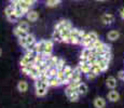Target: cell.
Wrapping results in <instances>:
<instances>
[{"mask_svg":"<svg viewBox=\"0 0 124 108\" xmlns=\"http://www.w3.org/2000/svg\"><path fill=\"white\" fill-rule=\"evenodd\" d=\"M65 28H68V29H71V28H72V25H71V23L69 21H67V20L59 21L58 23H57V25L55 26V30H58V32L65 29Z\"/></svg>","mask_w":124,"mask_h":108,"instance_id":"1","label":"cell"},{"mask_svg":"<svg viewBox=\"0 0 124 108\" xmlns=\"http://www.w3.org/2000/svg\"><path fill=\"white\" fill-rule=\"evenodd\" d=\"M78 36H79V29L78 28H71L69 33V43L78 44Z\"/></svg>","mask_w":124,"mask_h":108,"instance_id":"2","label":"cell"},{"mask_svg":"<svg viewBox=\"0 0 124 108\" xmlns=\"http://www.w3.org/2000/svg\"><path fill=\"white\" fill-rule=\"evenodd\" d=\"M28 76H30L32 79H34V80H36V79L39 78L40 70H39V68L37 67V65H35V64L31 65V67H30V71H29V75H28Z\"/></svg>","mask_w":124,"mask_h":108,"instance_id":"3","label":"cell"},{"mask_svg":"<svg viewBox=\"0 0 124 108\" xmlns=\"http://www.w3.org/2000/svg\"><path fill=\"white\" fill-rule=\"evenodd\" d=\"M101 22L105 25H110L114 22V16L110 13H106L101 16Z\"/></svg>","mask_w":124,"mask_h":108,"instance_id":"4","label":"cell"},{"mask_svg":"<svg viewBox=\"0 0 124 108\" xmlns=\"http://www.w3.org/2000/svg\"><path fill=\"white\" fill-rule=\"evenodd\" d=\"M56 77L57 79L59 80L61 84H67V83L70 82V80L65 76V74L63 73V70H57V74H56Z\"/></svg>","mask_w":124,"mask_h":108,"instance_id":"5","label":"cell"},{"mask_svg":"<svg viewBox=\"0 0 124 108\" xmlns=\"http://www.w3.org/2000/svg\"><path fill=\"white\" fill-rule=\"evenodd\" d=\"M87 85L85 84V83H82V82H80L79 83V85L77 86V89H76V91L78 92V94L79 95H85L87 93Z\"/></svg>","mask_w":124,"mask_h":108,"instance_id":"6","label":"cell"},{"mask_svg":"<svg viewBox=\"0 0 124 108\" xmlns=\"http://www.w3.org/2000/svg\"><path fill=\"white\" fill-rule=\"evenodd\" d=\"M91 53H92V49H87V48H85V49L82 51V53H81L80 63H84V62H86L87 61V57L90 56Z\"/></svg>","mask_w":124,"mask_h":108,"instance_id":"7","label":"cell"},{"mask_svg":"<svg viewBox=\"0 0 124 108\" xmlns=\"http://www.w3.org/2000/svg\"><path fill=\"white\" fill-rule=\"evenodd\" d=\"M44 45H45V40H41L39 42H36L35 44V52L38 54L42 53L44 50Z\"/></svg>","mask_w":124,"mask_h":108,"instance_id":"8","label":"cell"},{"mask_svg":"<svg viewBox=\"0 0 124 108\" xmlns=\"http://www.w3.org/2000/svg\"><path fill=\"white\" fill-rule=\"evenodd\" d=\"M108 100L110 102H118L120 100V94L116 91H110L108 93Z\"/></svg>","mask_w":124,"mask_h":108,"instance_id":"9","label":"cell"},{"mask_svg":"<svg viewBox=\"0 0 124 108\" xmlns=\"http://www.w3.org/2000/svg\"><path fill=\"white\" fill-rule=\"evenodd\" d=\"M94 106L96 108H105V106H106V100L102 97H96L94 100Z\"/></svg>","mask_w":124,"mask_h":108,"instance_id":"10","label":"cell"},{"mask_svg":"<svg viewBox=\"0 0 124 108\" xmlns=\"http://www.w3.org/2000/svg\"><path fill=\"white\" fill-rule=\"evenodd\" d=\"M80 69H81V73L83 74H87L91 71V69H92V66L87 63V62H84V63H80L79 65Z\"/></svg>","mask_w":124,"mask_h":108,"instance_id":"11","label":"cell"},{"mask_svg":"<svg viewBox=\"0 0 124 108\" xmlns=\"http://www.w3.org/2000/svg\"><path fill=\"white\" fill-rule=\"evenodd\" d=\"M69 33H70V29H68V28H65V29L61 30V36H62V39H63L64 42L69 43Z\"/></svg>","mask_w":124,"mask_h":108,"instance_id":"12","label":"cell"},{"mask_svg":"<svg viewBox=\"0 0 124 108\" xmlns=\"http://www.w3.org/2000/svg\"><path fill=\"white\" fill-rule=\"evenodd\" d=\"M39 17L38 13L36 11H28L27 12V20L30 22H36Z\"/></svg>","mask_w":124,"mask_h":108,"instance_id":"13","label":"cell"},{"mask_svg":"<svg viewBox=\"0 0 124 108\" xmlns=\"http://www.w3.org/2000/svg\"><path fill=\"white\" fill-rule=\"evenodd\" d=\"M106 84H107L108 88L114 89L116 86V78H114V77H108V78H107V80H106Z\"/></svg>","mask_w":124,"mask_h":108,"instance_id":"14","label":"cell"},{"mask_svg":"<svg viewBox=\"0 0 124 108\" xmlns=\"http://www.w3.org/2000/svg\"><path fill=\"white\" fill-rule=\"evenodd\" d=\"M46 83L49 86H58L61 84V82H59V80L57 79V77H51V78H49Z\"/></svg>","mask_w":124,"mask_h":108,"instance_id":"15","label":"cell"},{"mask_svg":"<svg viewBox=\"0 0 124 108\" xmlns=\"http://www.w3.org/2000/svg\"><path fill=\"white\" fill-rule=\"evenodd\" d=\"M119 37H120V33L118 30H111V32L108 33V39L111 40V41L119 39Z\"/></svg>","mask_w":124,"mask_h":108,"instance_id":"16","label":"cell"},{"mask_svg":"<svg viewBox=\"0 0 124 108\" xmlns=\"http://www.w3.org/2000/svg\"><path fill=\"white\" fill-rule=\"evenodd\" d=\"M14 35H15L16 37H18V38H25L26 36L28 35V33L25 32V30L20 29L18 27H16L15 29H14Z\"/></svg>","mask_w":124,"mask_h":108,"instance_id":"17","label":"cell"},{"mask_svg":"<svg viewBox=\"0 0 124 108\" xmlns=\"http://www.w3.org/2000/svg\"><path fill=\"white\" fill-rule=\"evenodd\" d=\"M17 89H18V91L20 92H26L27 91V89H28V84H27V82L26 81H24V80H22V81H20L18 82V84H17Z\"/></svg>","mask_w":124,"mask_h":108,"instance_id":"18","label":"cell"},{"mask_svg":"<svg viewBox=\"0 0 124 108\" xmlns=\"http://www.w3.org/2000/svg\"><path fill=\"white\" fill-rule=\"evenodd\" d=\"M14 14H15L16 16H17L18 18L20 17H22V16H24L25 15V13L23 12V10H22V8H21L18 4H15V7H14Z\"/></svg>","mask_w":124,"mask_h":108,"instance_id":"19","label":"cell"},{"mask_svg":"<svg viewBox=\"0 0 124 108\" xmlns=\"http://www.w3.org/2000/svg\"><path fill=\"white\" fill-rule=\"evenodd\" d=\"M18 6H20L21 8H22V10H23V12H24L25 14L27 13L28 11H29V8H30V7L28 6V4L26 3V2L24 1V0H20V2H18Z\"/></svg>","mask_w":124,"mask_h":108,"instance_id":"20","label":"cell"},{"mask_svg":"<svg viewBox=\"0 0 124 108\" xmlns=\"http://www.w3.org/2000/svg\"><path fill=\"white\" fill-rule=\"evenodd\" d=\"M72 71H73V69L71 68L70 66H66L65 65V67H64V69H63V73L65 74V76L67 77L69 80H70V76H71V74H72Z\"/></svg>","mask_w":124,"mask_h":108,"instance_id":"21","label":"cell"},{"mask_svg":"<svg viewBox=\"0 0 124 108\" xmlns=\"http://www.w3.org/2000/svg\"><path fill=\"white\" fill-rule=\"evenodd\" d=\"M79 96L80 95L78 94V92L77 91H75V92L73 93H71L70 95H68V100H70V102H78V100H79Z\"/></svg>","mask_w":124,"mask_h":108,"instance_id":"22","label":"cell"},{"mask_svg":"<svg viewBox=\"0 0 124 108\" xmlns=\"http://www.w3.org/2000/svg\"><path fill=\"white\" fill-rule=\"evenodd\" d=\"M53 40L56 42H62L63 41V39H62V36H61V32H58V30H54L53 33Z\"/></svg>","mask_w":124,"mask_h":108,"instance_id":"23","label":"cell"},{"mask_svg":"<svg viewBox=\"0 0 124 108\" xmlns=\"http://www.w3.org/2000/svg\"><path fill=\"white\" fill-rule=\"evenodd\" d=\"M64 67H65V61H64L63 58H58V61H57V63H56L55 68L57 69V70H63Z\"/></svg>","mask_w":124,"mask_h":108,"instance_id":"24","label":"cell"},{"mask_svg":"<svg viewBox=\"0 0 124 108\" xmlns=\"http://www.w3.org/2000/svg\"><path fill=\"white\" fill-rule=\"evenodd\" d=\"M26 45L27 44H31V43H35L36 42V38L34 35H30V33H28L27 36H26Z\"/></svg>","mask_w":124,"mask_h":108,"instance_id":"25","label":"cell"},{"mask_svg":"<svg viewBox=\"0 0 124 108\" xmlns=\"http://www.w3.org/2000/svg\"><path fill=\"white\" fill-rule=\"evenodd\" d=\"M46 92H47V89H45V88L36 89V94H37L38 96H44V95L46 94Z\"/></svg>","mask_w":124,"mask_h":108,"instance_id":"26","label":"cell"},{"mask_svg":"<svg viewBox=\"0 0 124 108\" xmlns=\"http://www.w3.org/2000/svg\"><path fill=\"white\" fill-rule=\"evenodd\" d=\"M14 7H15V4H11L10 3V6H8L6 8V10H4V13H6L7 16L10 15V14H12V13H14Z\"/></svg>","mask_w":124,"mask_h":108,"instance_id":"27","label":"cell"},{"mask_svg":"<svg viewBox=\"0 0 124 108\" xmlns=\"http://www.w3.org/2000/svg\"><path fill=\"white\" fill-rule=\"evenodd\" d=\"M91 70H92L93 73H94L96 76H98L99 74L101 73V68H99V66H98V65H97V63H96V64H94V65H92V69H91Z\"/></svg>","mask_w":124,"mask_h":108,"instance_id":"28","label":"cell"},{"mask_svg":"<svg viewBox=\"0 0 124 108\" xmlns=\"http://www.w3.org/2000/svg\"><path fill=\"white\" fill-rule=\"evenodd\" d=\"M17 27L20 28V29H22V30H25V32H27L28 28H29V25H28L27 22H21V23L18 24Z\"/></svg>","mask_w":124,"mask_h":108,"instance_id":"29","label":"cell"},{"mask_svg":"<svg viewBox=\"0 0 124 108\" xmlns=\"http://www.w3.org/2000/svg\"><path fill=\"white\" fill-rule=\"evenodd\" d=\"M87 36H89V38L91 39V41H93V42L96 41V40L98 39V35H97V33H95V32H91V33H87Z\"/></svg>","mask_w":124,"mask_h":108,"instance_id":"30","label":"cell"},{"mask_svg":"<svg viewBox=\"0 0 124 108\" xmlns=\"http://www.w3.org/2000/svg\"><path fill=\"white\" fill-rule=\"evenodd\" d=\"M7 18H8L10 22H13V23H14V22H17L18 21V17L14 13H12V14H10V15H8V16H7Z\"/></svg>","mask_w":124,"mask_h":108,"instance_id":"31","label":"cell"},{"mask_svg":"<svg viewBox=\"0 0 124 108\" xmlns=\"http://www.w3.org/2000/svg\"><path fill=\"white\" fill-rule=\"evenodd\" d=\"M57 3H59L57 0H46V6L47 7H55Z\"/></svg>","mask_w":124,"mask_h":108,"instance_id":"32","label":"cell"},{"mask_svg":"<svg viewBox=\"0 0 124 108\" xmlns=\"http://www.w3.org/2000/svg\"><path fill=\"white\" fill-rule=\"evenodd\" d=\"M75 91H76V89H73V88H71V86H69V85H68V88L65 90V94L68 96V95H70L71 93H73Z\"/></svg>","mask_w":124,"mask_h":108,"instance_id":"33","label":"cell"},{"mask_svg":"<svg viewBox=\"0 0 124 108\" xmlns=\"http://www.w3.org/2000/svg\"><path fill=\"white\" fill-rule=\"evenodd\" d=\"M86 77H87V79H89V80H93V79H95L96 75H95V74L93 73L92 70H91L90 73H87V74H86Z\"/></svg>","mask_w":124,"mask_h":108,"instance_id":"34","label":"cell"},{"mask_svg":"<svg viewBox=\"0 0 124 108\" xmlns=\"http://www.w3.org/2000/svg\"><path fill=\"white\" fill-rule=\"evenodd\" d=\"M18 42H20V44L24 48L26 45V38H18Z\"/></svg>","mask_w":124,"mask_h":108,"instance_id":"35","label":"cell"},{"mask_svg":"<svg viewBox=\"0 0 124 108\" xmlns=\"http://www.w3.org/2000/svg\"><path fill=\"white\" fill-rule=\"evenodd\" d=\"M118 77L121 79V80H124V70H121V71H119V74H118Z\"/></svg>","mask_w":124,"mask_h":108,"instance_id":"36","label":"cell"},{"mask_svg":"<svg viewBox=\"0 0 124 108\" xmlns=\"http://www.w3.org/2000/svg\"><path fill=\"white\" fill-rule=\"evenodd\" d=\"M20 0H10V3L11 4H18Z\"/></svg>","mask_w":124,"mask_h":108,"instance_id":"37","label":"cell"},{"mask_svg":"<svg viewBox=\"0 0 124 108\" xmlns=\"http://www.w3.org/2000/svg\"><path fill=\"white\" fill-rule=\"evenodd\" d=\"M120 15H121V17H122V20H124V8H123V9H121V11H120Z\"/></svg>","mask_w":124,"mask_h":108,"instance_id":"38","label":"cell"},{"mask_svg":"<svg viewBox=\"0 0 124 108\" xmlns=\"http://www.w3.org/2000/svg\"><path fill=\"white\" fill-rule=\"evenodd\" d=\"M96 1H101L102 2V1H107V0H96Z\"/></svg>","mask_w":124,"mask_h":108,"instance_id":"39","label":"cell"},{"mask_svg":"<svg viewBox=\"0 0 124 108\" xmlns=\"http://www.w3.org/2000/svg\"><path fill=\"white\" fill-rule=\"evenodd\" d=\"M31 1H32V2H34V3H35V2H36V1H38V0H31Z\"/></svg>","mask_w":124,"mask_h":108,"instance_id":"40","label":"cell"},{"mask_svg":"<svg viewBox=\"0 0 124 108\" xmlns=\"http://www.w3.org/2000/svg\"><path fill=\"white\" fill-rule=\"evenodd\" d=\"M1 53H2V51H1V49H0V56H1Z\"/></svg>","mask_w":124,"mask_h":108,"instance_id":"41","label":"cell"}]
</instances>
